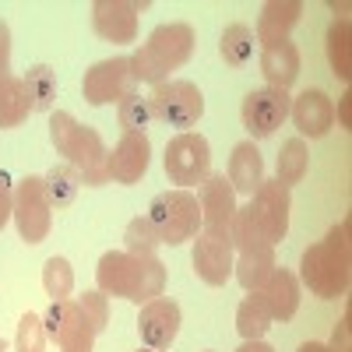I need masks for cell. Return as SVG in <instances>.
<instances>
[{
    "instance_id": "1",
    "label": "cell",
    "mask_w": 352,
    "mask_h": 352,
    "mask_svg": "<svg viewBox=\"0 0 352 352\" xmlns=\"http://www.w3.org/2000/svg\"><path fill=\"white\" fill-rule=\"evenodd\" d=\"M96 282H99L102 296L131 300V303L144 307V303L162 296L166 268H162L159 257H138V254H127V250H109V254L99 257Z\"/></svg>"
},
{
    "instance_id": "2",
    "label": "cell",
    "mask_w": 352,
    "mask_h": 352,
    "mask_svg": "<svg viewBox=\"0 0 352 352\" xmlns=\"http://www.w3.org/2000/svg\"><path fill=\"white\" fill-rule=\"evenodd\" d=\"M352 222L342 219L320 243H310L300 257V278L320 300H338L349 292L352 278V243H349Z\"/></svg>"
},
{
    "instance_id": "3",
    "label": "cell",
    "mask_w": 352,
    "mask_h": 352,
    "mask_svg": "<svg viewBox=\"0 0 352 352\" xmlns=\"http://www.w3.org/2000/svg\"><path fill=\"white\" fill-rule=\"evenodd\" d=\"M50 144L56 148V155L67 159V166L81 176V184H88V187L109 184V176H106V144H102L99 131L85 127L71 113L56 109V113H50Z\"/></svg>"
},
{
    "instance_id": "4",
    "label": "cell",
    "mask_w": 352,
    "mask_h": 352,
    "mask_svg": "<svg viewBox=\"0 0 352 352\" xmlns=\"http://www.w3.org/2000/svg\"><path fill=\"white\" fill-rule=\"evenodd\" d=\"M194 53V28L187 21H169L159 25L148 36V43L138 46L131 56V71L134 81H148V85H162L169 81V71L184 67Z\"/></svg>"
},
{
    "instance_id": "5",
    "label": "cell",
    "mask_w": 352,
    "mask_h": 352,
    "mask_svg": "<svg viewBox=\"0 0 352 352\" xmlns=\"http://www.w3.org/2000/svg\"><path fill=\"white\" fill-rule=\"evenodd\" d=\"M152 222V229L159 232V240L169 243V247H180L187 240L197 236L201 229V204H197V194L190 190H162L152 197L148 204V215H144Z\"/></svg>"
},
{
    "instance_id": "6",
    "label": "cell",
    "mask_w": 352,
    "mask_h": 352,
    "mask_svg": "<svg viewBox=\"0 0 352 352\" xmlns=\"http://www.w3.org/2000/svg\"><path fill=\"white\" fill-rule=\"evenodd\" d=\"M148 109H152V120H162L166 127H176L184 134L187 127H194L204 116V96L194 81L169 78V81L152 88Z\"/></svg>"
},
{
    "instance_id": "7",
    "label": "cell",
    "mask_w": 352,
    "mask_h": 352,
    "mask_svg": "<svg viewBox=\"0 0 352 352\" xmlns=\"http://www.w3.org/2000/svg\"><path fill=\"white\" fill-rule=\"evenodd\" d=\"M166 176H169V184H176L180 190L201 187L212 176V144H208V138H201L194 131L176 134L166 144Z\"/></svg>"
},
{
    "instance_id": "8",
    "label": "cell",
    "mask_w": 352,
    "mask_h": 352,
    "mask_svg": "<svg viewBox=\"0 0 352 352\" xmlns=\"http://www.w3.org/2000/svg\"><path fill=\"white\" fill-rule=\"evenodd\" d=\"M134 88H138V81L131 71V56H109V60H99L85 71L81 96L88 106H109V102L134 96Z\"/></svg>"
},
{
    "instance_id": "9",
    "label": "cell",
    "mask_w": 352,
    "mask_h": 352,
    "mask_svg": "<svg viewBox=\"0 0 352 352\" xmlns=\"http://www.w3.org/2000/svg\"><path fill=\"white\" fill-rule=\"evenodd\" d=\"M11 219L18 222V236L25 243H43L46 232L53 226V208L46 201V187L43 176H25L14 187V212Z\"/></svg>"
},
{
    "instance_id": "10",
    "label": "cell",
    "mask_w": 352,
    "mask_h": 352,
    "mask_svg": "<svg viewBox=\"0 0 352 352\" xmlns=\"http://www.w3.org/2000/svg\"><path fill=\"white\" fill-rule=\"evenodd\" d=\"M43 328H46V338H53L64 352L67 349L92 352V342L99 335L92 328V320L85 317L78 300H56V303H50V310L43 314Z\"/></svg>"
},
{
    "instance_id": "11",
    "label": "cell",
    "mask_w": 352,
    "mask_h": 352,
    "mask_svg": "<svg viewBox=\"0 0 352 352\" xmlns=\"http://www.w3.org/2000/svg\"><path fill=\"white\" fill-rule=\"evenodd\" d=\"M289 106H292V99L282 88H254L243 99V109H240V120H243L250 141L272 138L289 120Z\"/></svg>"
},
{
    "instance_id": "12",
    "label": "cell",
    "mask_w": 352,
    "mask_h": 352,
    "mask_svg": "<svg viewBox=\"0 0 352 352\" xmlns=\"http://www.w3.org/2000/svg\"><path fill=\"white\" fill-rule=\"evenodd\" d=\"M197 204H201V226L212 236H229L232 215H236V190L229 187L226 173H212L208 180L197 187Z\"/></svg>"
},
{
    "instance_id": "13",
    "label": "cell",
    "mask_w": 352,
    "mask_h": 352,
    "mask_svg": "<svg viewBox=\"0 0 352 352\" xmlns=\"http://www.w3.org/2000/svg\"><path fill=\"white\" fill-rule=\"evenodd\" d=\"M148 162H152V141L148 134H134V131H124V138L113 144V152H106V176L113 184H138L144 173H148Z\"/></svg>"
},
{
    "instance_id": "14",
    "label": "cell",
    "mask_w": 352,
    "mask_h": 352,
    "mask_svg": "<svg viewBox=\"0 0 352 352\" xmlns=\"http://www.w3.org/2000/svg\"><path fill=\"white\" fill-rule=\"evenodd\" d=\"M148 8L144 0H96L92 28L106 43H134L138 39V14Z\"/></svg>"
},
{
    "instance_id": "15",
    "label": "cell",
    "mask_w": 352,
    "mask_h": 352,
    "mask_svg": "<svg viewBox=\"0 0 352 352\" xmlns=\"http://www.w3.org/2000/svg\"><path fill=\"white\" fill-rule=\"evenodd\" d=\"M289 208H292L289 187H282L278 180H264L250 197V212H254L261 232L268 236L272 247L278 240H285V232H289Z\"/></svg>"
},
{
    "instance_id": "16",
    "label": "cell",
    "mask_w": 352,
    "mask_h": 352,
    "mask_svg": "<svg viewBox=\"0 0 352 352\" xmlns=\"http://www.w3.org/2000/svg\"><path fill=\"white\" fill-rule=\"evenodd\" d=\"M180 320H184L180 317V303L169 300V296H159V300L141 307V314H138V335H141V342L148 349L166 352L176 342V335H180Z\"/></svg>"
},
{
    "instance_id": "17",
    "label": "cell",
    "mask_w": 352,
    "mask_h": 352,
    "mask_svg": "<svg viewBox=\"0 0 352 352\" xmlns=\"http://www.w3.org/2000/svg\"><path fill=\"white\" fill-rule=\"evenodd\" d=\"M194 272L204 285H226L232 278V261H236V250H232L229 236H212V232H201L194 240Z\"/></svg>"
},
{
    "instance_id": "18",
    "label": "cell",
    "mask_w": 352,
    "mask_h": 352,
    "mask_svg": "<svg viewBox=\"0 0 352 352\" xmlns=\"http://www.w3.org/2000/svg\"><path fill=\"white\" fill-rule=\"evenodd\" d=\"M289 116H292V124H296V131L303 138H324L335 127V102H331L328 92H320V88H307V92H300L292 99Z\"/></svg>"
},
{
    "instance_id": "19",
    "label": "cell",
    "mask_w": 352,
    "mask_h": 352,
    "mask_svg": "<svg viewBox=\"0 0 352 352\" xmlns=\"http://www.w3.org/2000/svg\"><path fill=\"white\" fill-rule=\"evenodd\" d=\"M261 74L268 78V88L289 92V85L300 78V50H296V43L292 39L261 43Z\"/></svg>"
},
{
    "instance_id": "20",
    "label": "cell",
    "mask_w": 352,
    "mask_h": 352,
    "mask_svg": "<svg viewBox=\"0 0 352 352\" xmlns=\"http://www.w3.org/2000/svg\"><path fill=\"white\" fill-rule=\"evenodd\" d=\"M261 300L268 307L272 320H282L285 324V320H292L300 310V278L289 268H275L272 278L261 285Z\"/></svg>"
},
{
    "instance_id": "21",
    "label": "cell",
    "mask_w": 352,
    "mask_h": 352,
    "mask_svg": "<svg viewBox=\"0 0 352 352\" xmlns=\"http://www.w3.org/2000/svg\"><path fill=\"white\" fill-rule=\"evenodd\" d=\"M226 180L236 194H247V197H254V190L264 184V159H261L254 141H240L236 148H232Z\"/></svg>"
},
{
    "instance_id": "22",
    "label": "cell",
    "mask_w": 352,
    "mask_h": 352,
    "mask_svg": "<svg viewBox=\"0 0 352 352\" xmlns=\"http://www.w3.org/2000/svg\"><path fill=\"white\" fill-rule=\"evenodd\" d=\"M303 14V4L300 0H272V4L261 8V18H257V43H275V39H289V32L296 28Z\"/></svg>"
},
{
    "instance_id": "23",
    "label": "cell",
    "mask_w": 352,
    "mask_h": 352,
    "mask_svg": "<svg viewBox=\"0 0 352 352\" xmlns=\"http://www.w3.org/2000/svg\"><path fill=\"white\" fill-rule=\"evenodd\" d=\"M32 113V102H28V92H25V81L8 74L0 78V131H11V127H21Z\"/></svg>"
},
{
    "instance_id": "24",
    "label": "cell",
    "mask_w": 352,
    "mask_h": 352,
    "mask_svg": "<svg viewBox=\"0 0 352 352\" xmlns=\"http://www.w3.org/2000/svg\"><path fill=\"white\" fill-rule=\"evenodd\" d=\"M229 240H232V250L236 254H275V247L268 243V236L261 232L250 204H243V208H236V215H232V229H229Z\"/></svg>"
},
{
    "instance_id": "25",
    "label": "cell",
    "mask_w": 352,
    "mask_h": 352,
    "mask_svg": "<svg viewBox=\"0 0 352 352\" xmlns=\"http://www.w3.org/2000/svg\"><path fill=\"white\" fill-rule=\"evenodd\" d=\"M254 46H257V36H254V28L236 21V25H229L222 39H219V53H222V60L226 67H247L254 60Z\"/></svg>"
},
{
    "instance_id": "26",
    "label": "cell",
    "mask_w": 352,
    "mask_h": 352,
    "mask_svg": "<svg viewBox=\"0 0 352 352\" xmlns=\"http://www.w3.org/2000/svg\"><path fill=\"white\" fill-rule=\"evenodd\" d=\"M43 187H46V201L50 208H71L78 190H81V176L64 162V166H53L46 176H43Z\"/></svg>"
},
{
    "instance_id": "27",
    "label": "cell",
    "mask_w": 352,
    "mask_h": 352,
    "mask_svg": "<svg viewBox=\"0 0 352 352\" xmlns=\"http://www.w3.org/2000/svg\"><path fill=\"white\" fill-rule=\"evenodd\" d=\"M272 324L275 320H272L268 307H264L261 292H250V296L240 303V310H236V331L243 335V342H257V338L268 335Z\"/></svg>"
},
{
    "instance_id": "28",
    "label": "cell",
    "mask_w": 352,
    "mask_h": 352,
    "mask_svg": "<svg viewBox=\"0 0 352 352\" xmlns=\"http://www.w3.org/2000/svg\"><path fill=\"white\" fill-rule=\"evenodd\" d=\"M278 268L275 254H240L232 261V275L247 292H261V285L272 278V272Z\"/></svg>"
},
{
    "instance_id": "29",
    "label": "cell",
    "mask_w": 352,
    "mask_h": 352,
    "mask_svg": "<svg viewBox=\"0 0 352 352\" xmlns=\"http://www.w3.org/2000/svg\"><path fill=\"white\" fill-rule=\"evenodd\" d=\"M21 81H25L28 102H32V113H53V99H56V74H53V67L50 64H36V67H28V74Z\"/></svg>"
},
{
    "instance_id": "30",
    "label": "cell",
    "mask_w": 352,
    "mask_h": 352,
    "mask_svg": "<svg viewBox=\"0 0 352 352\" xmlns=\"http://www.w3.org/2000/svg\"><path fill=\"white\" fill-rule=\"evenodd\" d=\"M349 36H352L349 18H335L331 28H328V64H331L335 78L345 81V85H349V78H352V50H349Z\"/></svg>"
},
{
    "instance_id": "31",
    "label": "cell",
    "mask_w": 352,
    "mask_h": 352,
    "mask_svg": "<svg viewBox=\"0 0 352 352\" xmlns=\"http://www.w3.org/2000/svg\"><path fill=\"white\" fill-rule=\"evenodd\" d=\"M275 169H278V184H282V187H292V184L303 180L307 169H310V152H307L303 138H289V141L282 144Z\"/></svg>"
},
{
    "instance_id": "32",
    "label": "cell",
    "mask_w": 352,
    "mask_h": 352,
    "mask_svg": "<svg viewBox=\"0 0 352 352\" xmlns=\"http://www.w3.org/2000/svg\"><path fill=\"white\" fill-rule=\"evenodd\" d=\"M43 289H46V296H53V303L71 296V289H74V272H71L67 257H50V261L43 264Z\"/></svg>"
},
{
    "instance_id": "33",
    "label": "cell",
    "mask_w": 352,
    "mask_h": 352,
    "mask_svg": "<svg viewBox=\"0 0 352 352\" xmlns=\"http://www.w3.org/2000/svg\"><path fill=\"white\" fill-rule=\"evenodd\" d=\"M124 240H127V254H138V257H155V250L162 247L159 232L152 229V222L144 219V215H138V219L127 222Z\"/></svg>"
},
{
    "instance_id": "34",
    "label": "cell",
    "mask_w": 352,
    "mask_h": 352,
    "mask_svg": "<svg viewBox=\"0 0 352 352\" xmlns=\"http://www.w3.org/2000/svg\"><path fill=\"white\" fill-rule=\"evenodd\" d=\"M46 349V328L39 314H21L18 317V331H14V352H43Z\"/></svg>"
},
{
    "instance_id": "35",
    "label": "cell",
    "mask_w": 352,
    "mask_h": 352,
    "mask_svg": "<svg viewBox=\"0 0 352 352\" xmlns=\"http://www.w3.org/2000/svg\"><path fill=\"white\" fill-rule=\"evenodd\" d=\"M116 116H120V127L124 131H134V134H144V127L152 124V109H148V99H141L138 92L116 102Z\"/></svg>"
},
{
    "instance_id": "36",
    "label": "cell",
    "mask_w": 352,
    "mask_h": 352,
    "mask_svg": "<svg viewBox=\"0 0 352 352\" xmlns=\"http://www.w3.org/2000/svg\"><path fill=\"white\" fill-rule=\"evenodd\" d=\"M78 303H81L85 317L92 320V328H96V331H102V328L109 324V296H102L99 289H96V292H85V296H78Z\"/></svg>"
},
{
    "instance_id": "37",
    "label": "cell",
    "mask_w": 352,
    "mask_h": 352,
    "mask_svg": "<svg viewBox=\"0 0 352 352\" xmlns=\"http://www.w3.org/2000/svg\"><path fill=\"white\" fill-rule=\"evenodd\" d=\"M11 212H14V187H11V176L0 169V229L8 226Z\"/></svg>"
},
{
    "instance_id": "38",
    "label": "cell",
    "mask_w": 352,
    "mask_h": 352,
    "mask_svg": "<svg viewBox=\"0 0 352 352\" xmlns=\"http://www.w3.org/2000/svg\"><path fill=\"white\" fill-rule=\"evenodd\" d=\"M11 74V28L8 21H0V78Z\"/></svg>"
},
{
    "instance_id": "39",
    "label": "cell",
    "mask_w": 352,
    "mask_h": 352,
    "mask_svg": "<svg viewBox=\"0 0 352 352\" xmlns=\"http://www.w3.org/2000/svg\"><path fill=\"white\" fill-rule=\"evenodd\" d=\"M331 352H352V345H349V317H342L338 320V328H335V335H331V345H328Z\"/></svg>"
},
{
    "instance_id": "40",
    "label": "cell",
    "mask_w": 352,
    "mask_h": 352,
    "mask_svg": "<svg viewBox=\"0 0 352 352\" xmlns=\"http://www.w3.org/2000/svg\"><path fill=\"white\" fill-rule=\"evenodd\" d=\"M338 120H342V127H345V131L352 127V92H345V96H342V102H338Z\"/></svg>"
},
{
    "instance_id": "41",
    "label": "cell",
    "mask_w": 352,
    "mask_h": 352,
    "mask_svg": "<svg viewBox=\"0 0 352 352\" xmlns=\"http://www.w3.org/2000/svg\"><path fill=\"white\" fill-rule=\"evenodd\" d=\"M236 352H275V349H272L268 342H264V338H257V342H243Z\"/></svg>"
},
{
    "instance_id": "42",
    "label": "cell",
    "mask_w": 352,
    "mask_h": 352,
    "mask_svg": "<svg viewBox=\"0 0 352 352\" xmlns=\"http://www.w3.org/2000/svg\"><path fill=\"white\" fill-rule=\"evenodd\" d=\"M300 352H331L324 342H307V345H300Z\"/></svg>"
},
{
    "instance_id": "43",
    "label": "cell",
    "mask_w": 352,
    "mask_h": 352,
    "mask_svg": "<svg viewBox=\"0 0 352 352\" xmlns=\"http://www.w3.org/2000/svg\"><path fill=\"white\" fill-rule=\"evenodd\" d=\"M67 352H85V349H67Z\"/></svg>"
},
{
    "instance_id": "44",
    "label": "cell",
    "mask_w": 352,
    "mask_h": 352,
    "mask_svg": "<svg viewBox=\"0 0 352 352\" xmlns=\"http://www.w3.org/2000/svg\"><path fill=\"white\" fill-rule=\"evenodd\" d=\"M0 352H8V349H4V342H0Z\"/></svg>"
},
{
    "instance_id": "45",
    "label": "cell",
    "mask_w": 352,
    "mask_h": 352,
    "mask_svg": "<svg viewBox=\"0 0 352 352\" xmlns=\"http://www.w3.org/2000/svg\"><path fill=\"white\" fill-rule=\"evenodd\" d=\"M141 352H155V349H141Z\"/></svg>"
}]
</instances>
